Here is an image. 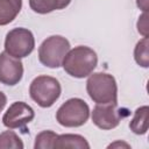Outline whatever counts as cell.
Instances as JSON below:
<instances>
[{"instance_id": "12", "label": "cell", "mask_w": 149, "mask_h": 149, "mask_svg": "<svg viewBox=\"0 0 149 149\" xmlns=\"http://www.w3.org/2000/svg\"><path fill=\"white\" fill-rule=\"evenodd\" d=\"M70 2L71 0H29V6L35 13L48 14L68 7Z\"/></svg>"}, {"instance_id": "20", "label": "cell", "mask_w": 149, "mask_h": 149, "mask_svg": "<svg viewBox=\"0 0 149 149\" xmlns=\"http://www.w3.org/2000/svg\"><path fill=\"white\" fill-rule=\"evenodd\" d=\"M126 147V148H129V144L127 143H123V142H115V143H112L108 146V148H114V147Z\"/></svg>"}, {"instance_id": "16", "label": "cell", "mask_w": 149, "mask_h": 149, "mask_svg": "<svg viewBox=\"0 0 149 149\" xmlns=\"http://www.w3.org/2000/svg\"><path fill=\"white\" fill-rule=\"evenodd\" d=\"M134 58L136 63L143 68L149 66V56H148V36L143 37L136 43L134 49Z\"/></svg>"}, {"instance_id": "8", "label": "cell", "mask_w": 149, "mask_h": 149, "mask_svg": "<svg viewBox=\"0 0 149 149\" xmlns=\"http://www.w3.org/2000/svg\"><path fill=\"white\" fill-rule=\"evenodd\" d=\"M123 109L118 108L116 104H97L92 112V122L100 129L109 130L119 126L121 119L127 116Z\"/></svg>"}, {"instance_id": "15", "label": "cell", "mask_w": 149, "mask_h": 149, "mask_svg": "<svg viewBox=\"0 0 149 149\" xmlns=\"http://www.w3.org/2000/svg\"><path fill=\"white\" fill-rule=\"evenodd\" d=\"M57 136L58 135L52 130H43L36 135L34 148L35 149H54V143Z\"/></svg>"}, {"instance_id": "6", "label": "cell", "mask_w": 149, "mask_h": 149, "mask_svg": "<svg viewBox=\"0 0 149 149\" xmlns=\"http://www.w3.org/2000/svg\"><path fill=\"white\" fill-rule=\"evenodd\" d=\"M35 38L33 33L27 28H14L9 30L5 38V51L15 57L23 58L33 52Z\"/></svg>"}, {"instance_id": "5", "label": "cell", "mask_w": 149, "mask_h": 149, "mask_svg": "<svg viewBox=\"0 0 149 149\" xmlns=\"http://www.w3.org/2000/svg\"><path fill=\"white\" fill-rule=\"evenodd\" d=\"M90 116L88 105L79 98L66 100L56 112V120L61 126L73 128L86 123Z\"/></svg>"}, {"instance_id": "19", "label": "cell", "mask_w": 149, "mask_h": 149, "mask_svg": "<svg viewBox=\"0 0 149 149\" xmlns=\"http://www.w3.org/2000/svg\"><path fill=\"white\" fill-rule=\"evenodd\" d=\"M6 104H7V97H6V94L3 92L0 91V112H2V109L6 106Z\"/></svg>"}, {"instance_id": "3", "label": "cell", "mask_w": 149, "mask_h": 149, "mask_svg": "<svg viewBox=\"0 0 149 149\" xmlns=\"http://www.w3.org/2000/svg\"><path fill=\"white\" fill-rule=\"evenodd\" d=\"M61 93L59 81L51 76H38L33 79L29 86L30 98L42 108L51 107L58 100Z\"/></svg>"}, {"instance_id": "11", "label": "cell", "mask_w": 149, "mask_h": 149, "mask_svg": "<svg viewBox=\"0 0 149 149\" xmlns=\"http://www.w3.org/2000/svg\"><path fill=\"white\" fill-rule=\"evenodd\" d=\"M22 0H0V26L10 23L20 13Z\"/></svg>"}, {"instance_id": "7", "label": "cell", "mask_w": 149, "mask_h": 149, "mask_svg": "<svg viewBox=\"0 0 149 149\" xmlns=\"http://www.w3.org/2000/svg\"><path fill=\"white\" fill-rule=\"evenodd\" d=\"M35 118L34 109L24 101L13 102L2 116V123L9 129H21L27 133V125Z\"/></svg>"}, {"instance_id": "17", "label": "cell", "mask_w": 149, "mask_h": 149, "mask_svg": "<svg viewBox=\"0 0 149 149\" xmlns=\"http://www.w3.org/2000/svg\"><path fill=\"white\" fill-rule=\"evenodd\" d=\"M137 31L140 34H142L143 37H147L148 36V14H147V12H144L139 17V21H137Z\"/></svg>"}, {"instance_id": "14", "label": "cell", "mask_w": 149, "mask_h": 149, "mask_svg": "<svg viewBox=\"0 0 149 149\" xmlns=\"http://www.w3.org/2000/svg\"><path fill=\"white\" fill-rule=\"evenodd\" d=\"M0 149H23V142L13 130L0 134Z\"/></svg>"}, {"instance_id": "2", "label": "cell", "mask_w": 149, "mask_h": 149, "mask_svg": "<svg viewBox=\"0 0 149 149\" xmlns=\"http://www.w3.org/2000/svg\"><path fill=\"white\" fill-rule=\"evenodd\" d=\"M86 91L95 104H116L118 85L115 78L105 72L91 73L86 81Z\"/></svg>"}, {"instance_id": "18", "label": "cell", "mask_w": 149, "mask_h": 149, "mask_svg": "<svg viewBox=\"0 0 149 149\" xmlns=\"http://www.w3.org/2000/svg\"><path fill=\"white\" fill-rule=\"evenodd\" d=\"M136 5L140 9H142L143 12H147L148 9V0H136Z\"/></svg>"}, {"instance_id": "4", "label": "cell", "mask_w": 149, "mask_h": 149, "mask_svg": "<svg viewBox=\"0 0 149 149\" xmlns=\"http://www.w3.org/2000/svg\"><path fill=\"white\" fill-rule=\"evenodd\" d=\"M70 50V42L61 36L52 35L45 38L38 48V61L44 66L57 69L62 65V62Z\"/></svg>"}, {"instance_id": "13", "label": "cell", "mask_w": 149, "mask_h": 149, "mask_svg": "<svg viewBox=\"0 0 149 149\" xmlns=\"http://www.w3.org/2000/svg\"><path fill=\"white\" fill-rule=\"evenodd\" d=\"M148 115H149V107L141 106L134 112V116L129 122L130 130L136 135H143L148 130Z\"/></svg>"}, {"instance_id": "9", "label": "cell", "mask_w": 149, "mask_h": 149, "mask_svg": "<svg viewBox=\"0 0 149 149\" xmlns=\"http://www.w3.org/2000/svg\"><path fill=\"white\" fill-rule=\"evenodd\" d=\"M23 76V64L20 58L8 55L6 51L0 54V83L14 86L19 84Z\"/></svg>"}, {"instance_id": "1", "label": "cell", "mask_w": 149, "mask_h": 149, "mask_svg": "<svg viewBox=\"0 0 149 149\" xmlns=\"http://www.w3.org/2000/svg\"><path fill=\"white\" fill-rule=\"evenodd\" d=\"M97 64L98 56L95 51L85 45H78L70 49L62 62L64 71L74 78H85L90 76Z\"/></svg>"}, {"instance_id": "10", "label": "cell", "mask_w": 149, "mask_h": 149, "mask_svg": "<svg viewBox=\"0 0 149 149\" xmlns=\"http://www.w3.org/2000/svg\"><path fill=\"white\" fill-rule=\"evenodd\" d=\"M88 149L90 144L86 139L78 134H62L58 135L54 143V149Z\"/></svg>"}]
</instances>
